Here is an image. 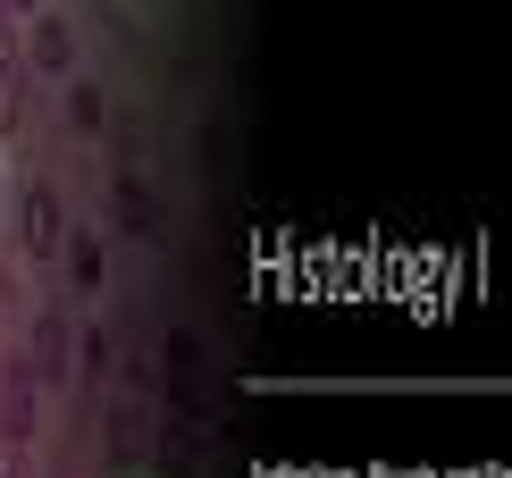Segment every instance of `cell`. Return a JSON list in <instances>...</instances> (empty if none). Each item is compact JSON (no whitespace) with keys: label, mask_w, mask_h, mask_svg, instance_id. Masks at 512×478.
Masks as SVG:
<instances>
[{"label":"cell","mask_w":512,"mask_h":478,"mask_svg":"<svg viewBox=\"0 0 512 478\" xmlns=\"http://www.w3.org/2000/svg\"><path fill=\"white\" fill-rule=\"evenodd\" d=\"M17 235H26V252H68V219H59V193L42 185V177L17 193Z\"/></svg>","instance_id":"1"},{"label":"cell","mask_w":512,"mask_h":478,"mask_svg":"<svg viewBox=\"0 0 512 478\" xmlns=\"http://www.w3.org/2000/svg\"><path fill=\"white\" fill-rule=\"evenodd\" d=\"M76 378V344H68V319L42 311L34 319V386H68Z\"/></svg>","instance_id":"2"},{"label":"cell","mask_w":512,"mask_h":478,"mask_svg":"<svg viewBox=\"0 0 512 478\" xmlns=\"http://www.w3.org/2000/svg\"><path fill=\"white\" fill-rule=\"evenodd\" d=\"M34 437V369L9 361V395H0V453H17Z\"/></svg>","instance_id":"3"},{"label":"cell","mask_w":512,"mask_h":478,"mask_svg":"<svg viewBox=\"0 0 512 478\" xmlns=\"http://www.w3.org/2000/svg\"><path fill=\"white\" fill-rule=\"evenodd\" d=\"M26 59H34L42 76H68V68H76V26H68V17H34Z\"/></svg>","instance_id":"4"},{"label":"cell","mask_w":512,"mask_h":478,"mask_svg":"<svg viewBox=\"0 0 512 478\" xmlns=\"http://www.w3.org/2000/svg\"><path fill=\"white\" fill-rule=\"evenodd\" d=\"M110 202H118V219H126V227H152V219H160V210H152V193H143L135 177H118V185H110Z\"/></svg>","instance_id":"5"},{"label":"cell","mask_w":512,"mask_h":478,"mask_svg":"<svg viewBox=\"0 0 512 478\" xmlns=\"http://www.w3.org/2000/svg\"><path fill=\"white\" fill-rule=\"evenodd\" d=\"M68 126H76V135H93V126H101V84H68Z\"/></svg>","instance_id":"6"},{"label":"cell","mask_w":512,"mask_h":478,"mask_svg":"<svg viewBox=\"0 0 512 478\" xmlns=\"http://www.w3.org/2000/svg\"><path fill=\"white\" fill-rule=\"evenodd\" d=\"M68 277L76 286H101V244L93 235H68Z\"/></svg>","instance_id":"7"},{"label":"cell","mask_w":512,"mask_h":478,"mask_svg":"<svg viewBox=\"0 0 512 478\" xmlns=\"http://www.w3.org/2000/svg\"><path fill=\"white\" fill-rule=\"evenodd\" d=\"M135 411H110V462H135Z\"/></svg>","instance_id":"8"},{"label":"cell","mask_w":512,"mask_h":478,"mask_svg":"<svg viewBox=\"0 0 512 478\" xmlns=\"http://www.w3.org/2000/svg\"><path fill=\"white\" fill-rule=\"evenodd\" d=\"M0 135H17V76L0 68Z\"/></svg>","instance_id":"9"},{"label":"cell","mask_w":512,"mask_h":478,"mask_svg":"<svg viewBox=\"0 0 512 478\" xmlns=\"http://www.w3.org/2000/svg\"><path fill=\"white\" fill-rule=\"evenodd\" d=\"M0 478H9V453H0Z\"/></svg>","instance_id":"10"},{"label":"cell","mask_w":512,"mask_h":478,"mask_svg":"<svg viewBox=\"0 0 512 478\" xmlns=\"http://www.w3.org/2000/svg\"><path fill=\"white\" fill-rule=\"evenodd\" d=\"M17 9H34V0H17Z\"/></svg>","instance_id":"11"}]
</instances>
